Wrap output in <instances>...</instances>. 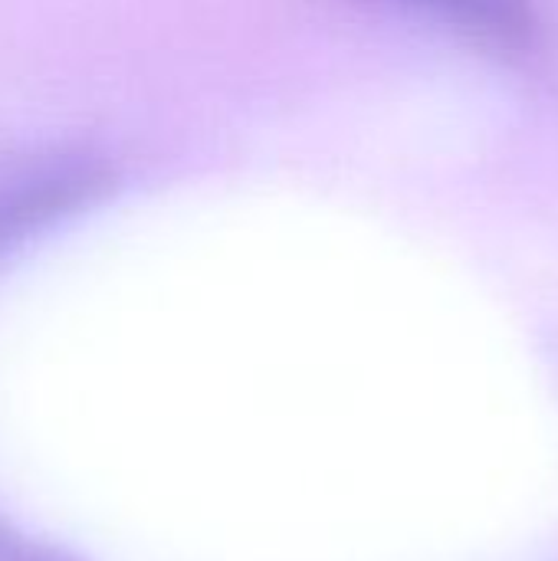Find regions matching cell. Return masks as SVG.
<instances>
[{"label":"cell","mask_w":558,"mask_h":561,"mask_svg":"<svg viewBox=\"0 0 558 561\" xmlns=\"http://www.w3.org/2000/svg\"><path fill=\"white\" fill-rule=\"evenodd\" d=\"M109 161L82 148H46L0 158V253L99 201L112 187Z\"/></svg>","instance_id":"6da1fadb"},{"label":"cell","mask_w":558,"mask_h":561,"mask_svg":"<svg viewBox=\"0 0 558 561\" xmlns=\"http://www.w3.org/2000/svg\"><path fill=\"white\" fill-rule=\"evenodd\" d=\"M428 16L497 56H526L543 39L536 0H372Z\"/></svg>","instance_id":"7a4b0ae2"},{"label":"cell","mask_w":558,"mask_h":561,"mask_svg":"<svg viewBox=\"0 0 558 561\" xmlns=\"http://www.w3.org/2000/svg\"><path fill=\"white\" fill-rule=\"evenodd\" d=\"M0 561H82L72 552H62L56 546L36 542L30 536H23L20 529H13L10 523L0 519Z\"/></svg>","instance_id":"3957f363"}]
</instances>
